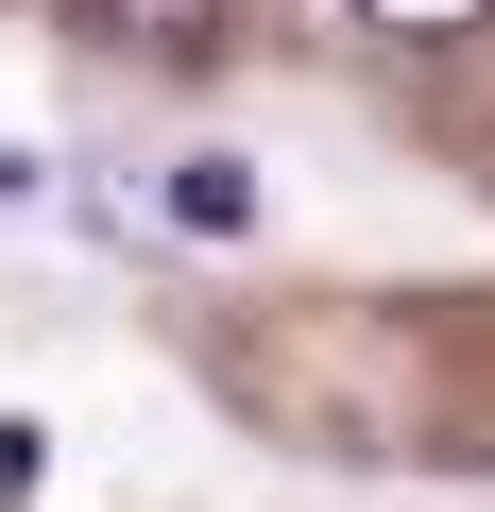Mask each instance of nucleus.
I'll use <instances>...</instances> for the list:
<instances>
[{
    "label": "nucleus",
    "mask_w": 495,
    "mask_h": 512,
    "mask_svg": "<svg viewBox=\"0 0 495 512\" xmlns=\"http://www.w3.org/2000/svg\"><path fill=\"white\" fill-rule=\"evenodd\" d=\"M171 222L188 239H257V154H171Z\"/></svg>",
    "instance_id": "nucleus-1"
},
{
    "label": "nucleus",
    "mask_w": 495,
    "mask_h": 512,
    "mask_svg": "<svg viewBox=\"0 0 495 512\" xmlns=\"http://www.w3.org/2000/svg\"><path fill=\"white\" fill-rule=\"evenodd\" d=\"M35 495H52V427H35V410H0V512H35Z\"/></svg>",
    "instance_id": "nucleus-2"
},
{
    "label": "nucleus",
    "mask_w": 495,
    "mask_h": 512,
    "mask_svg": "<svg viewBox=\"0 0 495 512\" xmlns=\"http://www.w3.org/2000/svg\"><path fill=\"white\" fill-rule=\"evenodd\" d=\"M103 18H120V35H154V52H205V18H222V0H103Z\"/></svg>",
    "instance_id": "nucleus-3"
},
{
    "label": "nucleus",
    "mask_w": 495,
    "mask_h": 512,
    "mask_svg": "<svg viewBox=\"0 0 495 512\" xmlns=\"http://www.w3.org/2000/svg\"><path fill=\"white\" fill-rule=\"evenodd\" d=\"M359 18H376V35H478L495 0H359Z\"/></svg>",
    "instance_id": "nucleus-4"
},
{
    "label": "nucleus",
    "mask_w": 495,
    "mask_h": 512,
    "mask_svg": "<svg viewBox=\"0 0 495 512\" xmlns=\"http://www.w3.org/2000/svg\"><path fill=\"white\" fill-rule=\"evenodd\" d=\"M0 205H35V154H0Z\"/></svg>",
    "instance_id": "nucleus-5"
}]
</instances>
